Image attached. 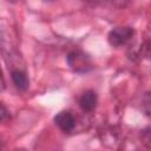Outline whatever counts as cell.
Segmentation results:
<instances>
[{
  "instance_id": "obj_6",
  "label": "cell",
  "mask_w": 151,
  "mask_h": 151,
  "mask_svg": "<svg viewBox=\"0 0 151 151\" xmlns=\"http://www.w3.org/2000/svg\"><path fill=\"white\" fill-rule=\"evenodd\" d=\"M8 117H9V112H8V110L6 109L5 105H2V104L0 103V122L6 120Z\"/></svg>"
},
{
  "instance_id": "obj_3",
  "label": "cell",
  "mask_w": 151,
  "mask_h": 151,
  "mask_svg": "<svg viewBox=\"0 0 151 151\" xmlns=\"http://www.w3.org/2000/svg\"><path fill=\"white\" fill-rule=\"evenodd\" d=\"M54 123L58 125V127L64 131V132H71L74 129L76 120L74 117L67 112V111H61L54 117Z\"/></svg>"
},
{
  "instance_id": "obj_9",
  "label": "cell",
  "mask_w": 151,
  "mask_h": 151,
  "mask_svg": "<svg viewBox=\"0 0 151 151\" xmlns=\"http://www.w3.org/2000/svg\"><path fill=\"white\" fill-rule=\"evenodd\" d=\"M0 151H1V143H0Z\"/></svg>"
},
{
  "instance_id": "obj_5",
  "label": "cell",
  "mask_w": 151,
  "mask_h": 151,
  "mask_svg": "<svg viewBox=\"0 0 151 151\" xmlns=\"http://www.w3.org/2000/svg\"><path fill=\"white\" fill-rule=\"evenodd\" d=\"M12 80L14 83V85L21 90V91H25L28 88V85H29V81H28V78H27V74L21 71V70H13L12 71Z\"/></svg>"
},
{
  "instance_id": "obj_8",
  "label": "cell",
  "mask_w": 151,
  "mask_h": 151,
  "mask_svg": "<svg viewBox=\"0 0 151 151\" xmlns=\"http://www.w3.org/2000/svg\"><path fill=\"white\" fill-rule=\"evenodd\" d=\"M15 151H27V150H25V149H19V150H15Z\"/></svg>"
},
{
  "instance_id": "obj_1",
  "label": "cell",
  "mask_w": 151,
  "mask_h": 151,
  "mask_svg": "<svg viewBox=\"0 0 151 151\" xmlns=\"http://www.w3.org/2000/svg\"><path fill=\"white\" fill-rule=\"evenodd\" d=\"M67 63L70 67L77 72H86L92 67L90 58L80 51H72L71 53H68Z\"/></svg>"
},
{
  "instance_id": "obj_4",
  "label": "cell",
  "mask_w": 151,
  "mask_h": 151,
  "mask_svg": "<svg viewBox=\"0 0 151 151\" xmlns=\"http://www.w3.org/2000/svg\"><path fill=\"white\" fill-rule=\"evenodd\" d=\"M79 104H80V107L84 111H87V112L92 111L97 105V94H96V92L92 91V90L85 91L81 94L80 99H79Z\"/></svg>"
},
{
  "instance_id": "obj_7",
  "label": "cell",
  "mask_w": 151,
  "mask_h": 151,
  "mask_svg": "<svg viewBox=\"0 0 151 151\" xmlns=\"http://www.w3.org/2000/svg\"><path fill=\"white\" fill-rule=\"evenodd\" d=\"M5 87V81H4V77H2V72L0 68V91H2Z\"/></svg>"
},
{
  "instance_id": "obj_2",
  "label": "cell",
  "mask_w": 151,
  "mask_h": 151,
  "mask_svg": "<svg viewBox=\"0 0 151 151\" xmlns=\"http://www.w3.org/2000/svg\"><path fill=\"white\" fill-rule=\"evenodd\" d=\"M133 35V29L131 27H116L112 31H110L107 35V40L111 46L118 47L124 44H126Z\"/></svg>"
}]
</instances>
